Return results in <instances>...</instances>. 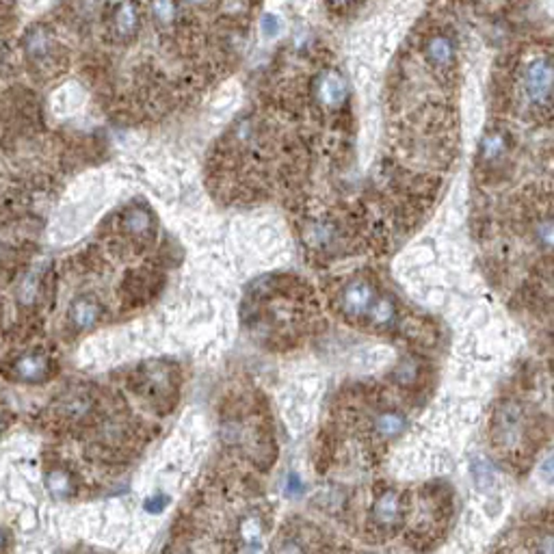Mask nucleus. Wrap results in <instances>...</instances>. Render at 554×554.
<instances>
[{"label":"nucleus","instance_id":"obj_15","mask_svg":"<svg viewBox=\"0 0 554 554\" xmlns=\"http://www.w3.org/2000/svg\"><path fill=\"white\" fill-rule=\"evenodd\" d=\"M180 13L178 0H152V15L163 27H169Z\"/></svg>","mask_w":554,"mask_h":554},{"label":"nucleus","instance_id":"obj_3","mask_svg":"<svg viewBox=\"0 0 554 554\" xmlns=\"http://www.w3.org/2000/svg\"><path fill=\"white\" fill-rule=\"evenodd\" d=\"M11 374L24 384H43L52 374V362L43 353H24L13 360Z\"/></svg>","mask_w":554,"mask_h":554},{"label":"nucleus","instance_id":"obj_10","mask_svg":"<svg viewBox=\"0 0 554 554\" xmlns=\"http://www.w3.org/2000/svg\"><path fill=\"white\" fill-rule=\"evenodd\" d=\"M100 319V305L89 299V297H80L72 303V323L76 329H89L98 323Z\"/></svg>","mask_w":554,"mask_h":554},{"label":"nucleus","instance_id":"obj_26","mask_svg":"<svg viewBox=\"0 0 554 554\" xmlns=\"http://www.w3.org/2000/svg\"><path fill=\"white\" fill-rule=\"evenodd\" d=\"M187 3H191V5H204L206 0H187Z\"/></svg>","mask_w":554,"mask_h":554},{"label":"nucleus","instance_id":"obj_21","mask_svg":"<svg viewBox=\"0 0 554 554\" xmlns=\"http://www.w3.org/2000/svg\"><path fill=\"white\" fill-rule=\"evenodd\" d=\"M282 27H284V24H282V22H279L275 15H267V17L262 20V31L267 33L269 37L277 35V33L282 31Z\"/></svg>","mask_w":554,"mask_h":554},{"label":"nucleus","instance_id":"obj_11","mask_svg":"<svg viewBox=\"0 0 554 554\" xmlns=\"http://www.w3.org/2000/svg\"><path fill=\"white\" fill-rule=\"evenodd\" d=\"M124 228L135 236H147L154 230V219L147 208L132 206L124 212Z\"/></svg>","mask_w":554,"mask_h":554},{"label":"nucleus","instance_id":"obj_6","mask_svg":"<svg viewBox=\"0 0 554 554\" xmlns=\"http://www.w3.org/2000/svg\"><path fill=\"white\" fill-rule=\"evenodd\" d=\"M509 147H511V139H509V135L500 128H494L490 132H485V137L481 139L479 156L483 163H498L509 154Z\"/></svg>","mask_w":554,"mask_h":554},{"label":"nucleus","instance_id":"obj_28","mask_svg":"<svg viewBox=\"0 0 554 554\" xmlns=\"http://www.w3.org/2000/svg\"><path fill=\"white\" fill-rule=\"evenodd\" d=\"M180 554H187V552H180Z\"/></svg>","mask_w":554,"mask_h":554},{"label":"nucleus","instance_id":"obj_14","mask_svg":"<svg viewBox=\"0 0 554 554\" xmlns=\"http://www.w3.org/2000/svg\"><path fill=\"white\" fill-rule=\"evenodd\" d=\"M405 429V418L396 411H386L374 420V431L381 437H394Z\"/></svg>","mask_w":554,"mask_h":554},{"label":"nucleus","instance_id":"obj_24","mask_svg":"<svg viewBox=\"0 0 554 554\" xmlns=\"http://www.w3.org/2000/svg\"><path fill=\"white\" fill-rule=\"evenodd\" d=\"M537 554H552V537L544 535L541 541L537 544Z\"/></svg>","mask_w":554,"mask_h":554},{"label":"nucleus","instance_id":"obj_25","mask_svg":"<svg viewBox=\"0 0 554 554\" xmlns=\"http://www.w3.org/2000/svg\"><path fill=\"white\" fill-rule=\"evenodd\" d=\"M5 544H7V535H5V530H3V528H0V550H3V548H5Z\"/></svg>","mask_w":554,"mask_h":554},{"label":"nucleus","instance_id":"obj_18","mask_svg":"<svg viewBox=\"0 0 554 554\" xmlns=\"http://www.w3.org/2000/svg\"><path fill=\"white\" fill-rule=\"evenodd\" d=\"M368 312H370V316H372V321L377 325H388L394 319V314H396L394 312V305H392L390 299H381V301L372 303Z\"/></svg>","mask_w":554,"mask_h":554},{"label":"nucleus","instance_id":"obj_22","mask_svg":"<svg viewBox=\"0 0 554 554\" xmlns=\"http://www.w3.org/2000/svg\"><path fill=\"white\" fill-rule=\"evenodd\" d=\"M301 492H303V485H301L299 476L297 474H291V479H288V494H291V496H299Z\"/></svg>","mask_w":554,"mask_h":554},{"label":"nucleus","instance_id":"obj_19","mask_svg":"<svg viewBox=\"0 0 554 554\" xmlns=\"http://www.w3.org/2000/svg\"><path fill=\"white\" fill-rule=\"evenodd\" d=\"M275 554H305L303 546L299 541H293V539H286L282 541L277 548H275Z\"/></svg>","mask_w":554,"mask_h":554},{"label":"nucleus","instance_id":"obj_4","mask_svg":"<svg viewBox=\"0 0 554 554\" xmlns=\"http://www.w3.org/2000/svg\"><path fill=\"white\" fill-rule=\"evenodd\" d=\"M316 98L329 108H340L349 98V85L344 76L336 70L325 72L316 82Z\"/></svg>","mask_w":554,"mask_h":554},{"label":"nucleus","instance_id":"obj_13","mask_svg":"<svg viewBox=\"0 0 554 554\" xmlns=\"http://www.w3.org/2000/svg\"><path fill=\"white\" fill-rule=\"evenodd\" d=\"M24 48L29 52V57H33L35 61H41L50 57V50H52V39L50 35L43 31V29H33L27 39H24Z\"/></svg>","mask_w":554,"mask_h":554},{"label":"nucleus","instance_id":"obj_2","mask_svg":"<svg viewBox=\"0 0 554 554\" xmlns=\"http://www.w3.org/2000/svg\"><path fill=\"white\" fill-rule=\"evenodd\" d=\"M522 423H524L522 407L518 403L506 401L494 418V442L496 444L500 449L516 446L520 435H522Z\"/></svg>","mask_w":554,"mask_h":554},{"label":"nucleus","instance_id":"obj_27","mask_svg":"<svg viewBox=\"0 0 554 554\" xmlns=\"http://www.w3.org/2000/svg\"><path fill=\"white\" fill-rule=\"evenodd\" d=\"M0 431H3V418H0Z\"/></svg>","mask_w":554,"mask_h":554},{"label":"nucleus","instance_id":"obj_7","mask_svg":"<svg viewBox=\"0 0 554 554\" xmlns=\"http://www.w3.org/2000/svg\"><path fill=\"white\" fill-rule=\"evenodd\" d=\"M455 52H457L455 39L444 35V33L429 37L427 43H425V54L431 61V65H435V68H449V65H453Z\"/></svg>","mask_w":554,"mask_h":554},{"label":"nucleus","instance_id":"obj_8","mask_svg":"<svg viewBox=\"0 0 554 554\" xmlns=\"http://www.w3.org/2000/svg\"><path fill=\"white\" fill-rule=\"evenodd\" d=\"M139 27H141V17H139L137 5L130 3V0H122V3L113 11L115 35H119L122 39H132L137 35Z\"/></svg>","mask_w":554,"mask_h":554},{"label":"nucleus","instance_id":"obj_17","mask_svg":"<svg viewBox=\"0 0 554 554\" xmlns=\"http://www.w3.org/2000/svg\"><path fill=\"white\" fill-rule=\"evenodd\" d=\"M394 379L401 386H414L418 379V364L411 358H405L401 364L394 368Z\"/></svg>","mask_w":554,"mask_h":554},{"label":"nucleus","instance_id":"obj_16","mask_svg":"<svg viewBox=\"0 0 554 554\" xmlns=\"http://www.w3.org/2000/svg\"><path fill=\"white\" fill-rule=\"evenodd\" d=\"M48 490L52 496L57 498H65V496H70L72 494V479L68 472H63V470H52L48 474Z\"/></svg>","mask_w":554,"mask_h":554},{"label":"nucleus","instance_id":"obj_23","mask_svg":"<svg viewBox=\"0 0 554 554\" xmlns=\"http://www.w3.org/2000/svg\"><path fill=\"white\" fill-rule=\"evenodd\" d=\"M327 5H329L331 9L344 11V9H351L353 5H358V0H327Z\"/></svg>","mask_w":554,"mask_h":554},{"label":"nucleus","instance_id":"obj_1","mask_svg":"<svg viewBox=\"0 0 554 554\" xmlns=\"http://www.w3.org/2000/svg\"><path fill=\"white\" fill-rule=\"evenodd\" d=\"M526 96L533 104L548 106L552 98V63L548 57H539L526 68L524 76Z\"/></svg>","mask_w":554,"mask_h":554},{"label":"nucleus","instance_id":"obj_20","mask_svg":"<svg viewBox=\"0 0 554 554\" xmlns=\"http://www.w3.org/2000/svg\"><path fill=\"white\" fill-rule=\"evenodd\" d=\"M537 230H539V232H537V238L541 240V245L548 249V247L552 245V224H550V219H546L544 224H539Z\"/></svg>","mask_w":554,"mask_h":554},{"label":"nucleus","instance_id":"obj_12","mask_svg":"<svg viewBox=\"0 0 554 554\" xmlns=\"http://www.w3.org/2000/svg\"><path fill=\"white\" fill-rule=\"evenodd\" d=\"M372 516L379 524H392L398 518V494L392 490L384 492L372 506Z\"/></svg>","mask_w":554,"mask_h":554},{"label":"nucleus","instance_id":"obj_5","mask_svg":"<svg viewBox=\"0 0 554 554\" xmlns=\"http://www.w3.org/2000/svg\"><path fill=\"white\" fill-rule=\"evenodd\" d=\"M374 303V291L366 279H353L342 293V307L351 316L366 314Z\"/></svg>","mask_w":554,"mask_h":554},{"label":"nucleus","instance_id":"obj_9","mask_svg":"<svg viewBox=\"0 0 554 554\" xmlns=\"http://www.w3.org/2000/svg\"><path fill=\"white\" fill-rule=\"evenodd\" d=\"M94 409V398L87 394V392H72L68 396H63L59 405H57V411L61 418L70 420V423H78V420H85L87 416L92 414Z\"/></svg>","mask_w":554,"mask_h":554}]
</instances>
